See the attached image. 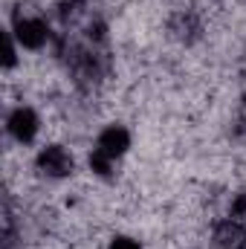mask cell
Listing matches in <instances>:
<instances>
[{"label":"cell","mask_w":246,"mask_h":249,"mask_svg":"<svg viewBox=\"0 0 246 249\" xmlns=\"http://www.w3.org/2000/svg\"><path fill=\"white\" fill-rule=\"evenodd\" d=\"M12 35L18 38L20 47L26 50H41L50 41V26L38 12H23V6L12 18Z\"/></svg>","instance_id":"1"},{"label":"cell","mask_w":246,"mask_h":249,"mask_svg":"<svg viewBox=\"0 0 246 249\" xmlns=\"http://www.w3.org/2000/svg\"><path fill=\"white\" fill-rule=\"evenodd\" d=\"M35 165H38V171H41L44 177H53V180H61L67 174H72V168H75L70 151L61 148V145H47V148L38 154Z\"/></svg>","instance_id":"2"},{"label":"cell","mask_w":246,"mask_h":249,"mask_svg":"<svg viewBox=\"0 0 246 249\" xmlns=\"http://www.w3.org/2000/svg\"><path fill=\"white\" fill-rule=\"evenodd\" d=\"M38 113L32 110V107H15L12 113H9V119H6V127H9V133L18 139V142H32L35 136H38Z\"/></svg>","instance_id":"3"},{"label":"cell","mask_w":246,"mask_h":249,"mask_svg":"<svg viewBox=\"0 0 246 249\" xmlns=\"http://www.w3.org/2000/svg\"><path fill=\"white\" fill-rule=\"evenodd\" d=\"M96 148H99L102 154H107L110 160H119L124 151L130 148V133L124 130L122 124H110V127H105V130L99 133Z\"/></svg>","instance_id":"4"},{"label":"cell","mask_w":246,"mask_h":249,"mask_svg":"<svg viewBox=\"0 0 246 249\" xmlns=\"http://www.w3.org/2000/svg\"><path fill=\"white\" fill-rule=\"evenodd\" d=\"M214 244L220 249H246V229L238 217L217 223L214 229Z\"/></svg>","instance_id":"5"},{"label":"cell","mask_w":246,"mask_h":249,"mask_svg":"<svg viewBox=\"0 0 246 249\" xmlns=\"http://www.w3.org/2000/svg\"><path fill=\"white\" fill-rule=\"evenodd\" d=\"M113 162H116V160H110V157H107V154H102L99 148H93V151H90V168H93L99 177H110Z\"/></svg>","instance_id":"6"},{"label":"cell","mask_w":246,"mask_h":249,"mask_svg":"<svg viewBox=\"0 0 246 249\" xmlns=\"http://www.w3.org/2000/svg\"><path fill=\"white\" fill-rule=\"evenodd\" d=\"M81 6H84V0H58V15H61V20H72L78 12H81Z\"/></svg>","instance_id":"7"},{"label":"cell","mask_w":246,"mask_h":249,"mask_svg":"<svg viewBox=\"0 0 246 249\" xmlns=\"http://www.w3.org/2000/svg\"><path fill=\"white\" fill-rule=\"evenodd\" d=\"M18 61V55H15V44H12V32H6L3 35V67L6 70H12Z\"/></svg>","instance_id":"8"},{"label":"cell","mask_w":246,"mask_h":249,"mask_svg":"<svg viewBox=\"0 0 246 249\" xmlns=\"http://www.w3.org/2000/svg\"><path fill=\"white\" fill-rule=\"evenodd\" d=\"M107 249H142V247H139L133 238H124V235H119V238H113V241H110V247H107Z\"/></svg>","instance_id":"9"}]
</instances>
